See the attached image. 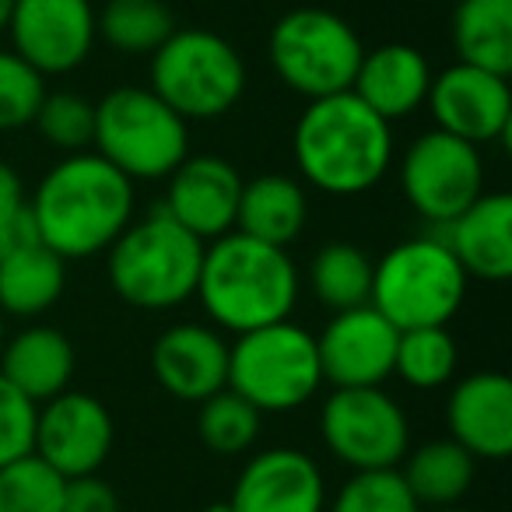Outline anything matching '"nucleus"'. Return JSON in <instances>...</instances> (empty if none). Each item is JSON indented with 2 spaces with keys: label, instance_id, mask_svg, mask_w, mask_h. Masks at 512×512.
<instances>
[{
  "label": "nucleus",
  "instance_id": "obj_37",
  "mask_svg": "<svg viewBox=\"0 0 512 512\" xmlns=\"http://www.w3.org/2000/svg\"><path fill=\"white\" fill-rule=\"evenodd\" d=\"M60 512H120V495L99 474L71 477L64 484V509Z\"/></svg>",
  "mask_w": 512,
  "mask_h": 512
},
{
  "label": "nucleus",
  "instance_id": "obj_32",
  "mask_svg": "<svg viewBox=\"0 0 512 512\" xmlns=\"http://www.w3.org/2000/svg\"><path fill=\"white\" fill-rule=\"evenodd\" d=\"M327 512H421L400 467L390 470H355L330 498Z\"/></svg>",
  "mask_w": 512,
  "mask_h": 512
},
{
  "label": "nucleus",
  "instance_id": "obj_21",
  "mask_svg": "<svg viewBox=\"0 0 512 512\" xmlns=\"http://www.w3.org/2000/svg\"><path fill=\"white\" fill-rule=\"evenodd\" d=\"M432 88V67L425 53L407 43H386L362 53V64L351 81V92L379 113L386 123L418 113Z\"/></svg>",
  "mask_w": 512,
  "mask_h": 512
},
{
  "label": "nucleus",
  "instance_id": "obj_31",
  "mask_svg": "<svg viewBox=\"0 0 512 512\" xmlns=\"http://www.w3.org/2000/svg\"><path fill=\"white\" fill-rule=\"evenodd\" d=\"M64 477L36 453L0 467V512H60L64 509Z\"/></svg>",
  "mask_w": 512,
  "mask_h": 512
},
{
  "label": "nucleus",
  "instance_id": "obj_11",
  "mask_svg": "<svg viewBox=\"0 0 512 512\" xmlns=\"http://www.w3.org/2000/svg\"><path fill=\"white\" fill-rule=\"evenodd\" d=\"M400 190L428 225H449L484 193L481 148L446 130H425L400 158Z\"/></svg>",
  "mask_w": 512,
  "mask_h": 512
},
{
  "label": "nucleus",
  "instance_id": "obj_4",
  "mask_svg": "<svg viewBox=\"0 0 512 512\" xmlns=\"http://www.w3.org/2000/svg\"><path fill=\"white\" fill-rule=\"evenodd\" d=\"M204 242L158 207L106 249V278L127 306L165 313L197 295Z\"/></svg>",
  "mask_w": 512,
  "mask_h": 512
},
{
  "label": "nucleus",
  "instance_id": "obj_1",
  "mask_svg": "<svg viewBox=\"0 0 512 512\" xmlns=\"http://www.w3.org/2000/svg\"><path fill=\"white\" fill-rule=\"evenodd\" d=\"M36 232L64 260L106 253L134 221V183L95 151L64 155L29 200Z\"/></svg>",
  "mask_w": 512,
  "mask_h": 512
},
{
  "label": "nucleus",
  "instance_id": "obj_15",
  "mask_svg": "<svg viewBox=\"0 0 512 512\" xmlns=\"http://www.w3.org/2000/svg\"><path fill=\"white\" fill-rule=\"evenodd\" d=\"M400 330L372 306L344 309L316 337L323 383L334 390L383 386L393 376Z\"/></svg>",
  "mask_w": 512,
  "mask_h": 512
},
{
  "label": "nucleus",
  "instance_id": "obj_20",
  "mask_svg": "<svg viewBox=\"0 0 512 512\" xmlns=\"http://www.w3.org/2000/svg\"><path fill=\"white\" fill-rule=\"evenodd\" d=\"M449 253L460 260L467 278L502 285L512 278V197L484 190L467 211L442 225Z\"/></svg>",
  "mask_w": 512,
  "mask_h": 512
},
{
  "label": "nucleus",
  "instance_id": "obj_10",
  "mask_svg": "<svg viewBox=\"0 0 512 512\" xmlns=\"http://www.w3.org/2000/svg\"><path fill=\"white\" fill-rule=\"evenodd\" d=\"M323 446L337 463L355 470H390L411 449L407 414L383 386L334 390L320 411Z\"/></svg>",
  "mask_w": 512,
  "mask_h": 512
},
{
  "label": "nucleus",
  "instance_id": "obj_40",
  "mask_svg": "<svg viewBox=\"0 0 512 512\" xmlns=\"http://www.w3.org/2000/svg\"><path fill=\"white\" fill-rule=\"evenodd\" d=\"M428 512H474L467 505H442V509H428Z\"/></svg>",
  "mask_w": 512,
  "mask_h": 512
},
{
  "label": "nucleus",
  "instance_id": "obj_6",
  "mask_svg": "<svg viewBox=\"0 0 512 512\" xmlns=\"http://www.w3.org/2000/svg\"><path fill=\"white\" fill-rule=\"evenodd\" d=\"M92 144L130 183L169 179L190 155V127L151 88L120 85L95 102Z\"/></svg>",
  "mask_w": 512,
  "mask_h": 512
},
{
  "label": "nucleus",
  "instance_id": "obj_33",
  "mask_svg": "<svg viewBox=\"0 0 512 512\" xmlns=\"http://www.w3.org/2000/svg\"><path fill=\"white\" fill-rule=\"evenodd\" d=\"M36 130L64 155L88 151L95 134V106L74 92H46L43 106L36 113Z\"/></svg>",
  "mask_w": 512,
  "mask_h": 512
},
{
  "label": "nucleus",
  "instance_id": "obj_26",
  "mask_svg": "<svg viewBox=\"0 0 512 512\" xmlns=\"http://www.w3.org/2000/svg\"><path fill=\"white\" fill-rule=\"evenodd\" d=\"M474 470V456L446 435V439H432L418 449H407L400 477L407 481L411 495L418 498V505L442 509V505L463 502V495L474 484Z\"/></svg>",
  "mask_w": 512,
  "mask_h": 512
},
{
  "label": "nucleus",
  "instance_id": "obj_39",
  "mask_svg": "<svg viewBox=\"0 0 512 512\" xmlns=\"http://www.w3.org/2000/svg\"><path fill=\"white\" fill-rule=\"evenodd\" d=\"M204 512H232V505H228V498H225V502H214V505H207Z\"/></svg>",
  "mask_w": 512,
  "mask_h": 512
},
{
  "label": "nucleus",
  "instance_id": "obj_41",
  "mask_svg": "<svg viewBox=\"0 0 512 512\" xmlns=\"http://www.w3.org/2000/svg\"><path fill=\"white\" fill-rule=\"evenodd\" d=\"M4 341H8V334H4V313H0V348H4Z\"/></svg>",
  "mask_w": 512,
  "mask_h": 512
},
{
  "label": "nucleus",
  "instance_id": "obj_36",
  "mask_svg": "<svg viewBox=\"0 0 512 512\" xmlns=\"http://www.w3.org/2000/svg\"><path fill=\"white\" fill-rule=\"evenodd\" d=\"M32 435H36V404L0 376V467L32 453Z\"/></svg>",
  "mask_w": 512,
  "mask_h": 512
},
{
  "label": "nucleus",
  "instance_id": "obj_9",
  "mask_svg": "<svg viewBox=\"0 0 512 512\" xmlns=\"http://www.w3.org/2000/svg\"><path fill=\"white\" fill-rule=\"evenodd\" d=\"M362 53L365 46L351 22L327 8L288 11L274 22L267 39L274 74L306 102L351 92Z\"/></svg>",
  "mask_w": 512,
  "mask_h": 512
},
{
  "label": "nucleus",
  "instance_id": "obj_19",
  "mask_svg": "<svg viewBox=\"0 0 512 512\" xmlns=\"http://www.w3.org/2000/svg\"><path fill=\"white\" fill-rule=\"evenodd\" d=\"M151 369L169 397L200 404L228 386V344L214 327L176 323L151 348Z\"/></svg>",
  "mask_w": 512,
  "mask_h": 512
},
{
  "label": "nucleus",
  "instance_id": "obj_23",
  "mask_svg": "<svg viewBox=\"0 0 512 512\" xmlns=\"http://www.w3.org/2000/svg\"><path fill=\"white\" fill-rule=\"evenodd\" d=\"M306 221L309 197L299 179L281 176V172H264V176L242 183L235 232L288 249V242H295L302 235Z\"/></svg>",
  "mask_w": 512,
  "mask_h": 512
},
{
  "label": "nucleus",
  "instance_id": "obj_42",
  "mask_svg": "<svg viewBox=\"0 0 512 512\" xmlns=\"http://www.w3.org/2000/svg\"><path fill=\"white\" fill-rule=\"evenodd\" d=\"M446 4H460V0H446Z\"/></svg>",
  "mask_w": 512,
  "mask_h": 512
},
{
  "label": "nucleus",
  "instance_id": "obj_14",
  "mask_svg": "<svg viewBox=\"0 0 512 512\" xmlns=\"http://www.w3.org/2000/svg\"><path fill=\"white\" fill-rule=\"evenodd\" d=\"M425 106L432 109L435 130H446V134L477 144V148L509 137L512 92L509 78H502V74L456 60L442 74H432Z\"/></svg>",
  "mask_w": 512,
  "mask_h": 512
},
{
  "label": "nucleus",
  "instance_id": "obj_22",
  "mask_svg": "<svg viewBox=\"0 0 512 512\" xmlns=\"http://www.w3.org/2000/svg\"><path fill=\"white\" fill-rule=\"evenodd\" d=\"M74 369H78V355L71 337L46 323L25 327L0 348V376L36 407L71 390Z\"/></svg>",
  "mask_w": 512,
  "mask_h": 512
},
{
  "label": "nucleus",
  "instance_id": "obj_16",
  "mask_svg": "<svg viewBox=\"0 0 512 512\" xmlns=\"http://www.w3.org/2000/svg\"><path fill=\"white\" fill-rule=\"evenodd\" d=\"M246 179L239 176L232 162L218 155H186L172 169L169 190H165L162 211L172 221L197 235L200 242H214L218 235L235 228L239 211V193Z\"/></svg>",
  "mask_w": 512,
  "mask_h": 512
},
{
  "label": "nucleus",
  "instance_id": "obj_7",
  "mask_svg": "<svg viewBox=\"0 0 512 512\" xmlns=\"http://www.w3.org/2000/svg\"><path fill=\"white\" fill-rule=\"evenodd\" d=\"M151 92L186 123L218 120L246 95V60L211 29H176L151 53Z\"/></svg>",
  "mask_w": 512,
  "mask_h": 512
},
{
  "label": "nucleus",
  "instance_id": "obj_5",
  "mask_svg": "<svg viewBox=\"0 0 512 512\" xmlns=\"http://www.w3.org/2000/svg\"><path fill=\"white\" fill-rule=\"evenodd\" d=\"M467 271L442 235H418L390 246L372 264L369 306L397 330L449 327L467 299Z\"/></svg>",
  "mask_w": 512,
  "mask_h": 512
},
{
  "label": "nucleus",
  "instance_id": "obj_12",
  "mask_svg": "<svg viewBox=\"0 0 512 512\" xmlns=\"http://www.w3.org/2000/svg\"><path fill=\"white\" fill-rule=\"evenodd\" d=\"M113 439V414L92 393L64 390L36 407L32 453L50 463L64 481L99 474V467L109 460Z\"/></svg>",
  "mask_w": 512,
  "mask_h": 512
},
{
  "label": "nucleus",
  "instance_id": "obj_3",
  "mask_svg": "<svg viewBox=\"0 0 512 512\" xmlns=\"http://www.w3.org/2000/svg\"><path fill=\"white\" fill-rule=\"evenodd\" d=\"M299 288V267L292 264L288 249L235 228L204 242L197 299L204 313L235 337L267 323L292 320Z\"/></svg>",
  "mask_w": 512,
  "mask_h": 512
},
{
  "label": "nucleus",
  "instance_id": "obj_29",
  "mask_svg": "<svg viewBox=\"0 0 512 512\" xmlns=\"http://www.w3.org/2000/svg\"><path fill=\"white\" fill-rule=\"evenodd\" d=\"M460 351L449 334V327H414L400 330L393 372L404 379L411 390H439L456 376Z\"/></svg>",
  "mask_w": 512,
  "mask_h": 512
},
{
  "label": "nucleus",
  "instance_id": "obj_18",
  "mask_svg": "<svg viewBox=\"0 0 512 512\" xmlns=\"http://www.w3.org/2000/svg\"><path fill=\"white\" fill-rule=\"evenodd\" d=\"M449 439L474 460H505L512 453V379L505 372H470L449 390Z\"/></svg>",
  "mask_w": 512,
  "mask_h": 512
},
{
  "label": "nucleus",
  "instance_id": "obj_38",
  "mask_svg": "<svg viewBox=\"0 0 512 512\" xmlns=\"http://www.w3.org/2000/svg\"><path fill=\"white\" fill-rule=\"evenodd\" d=\"M11 11H15V0H0V32H8Z\"/></svg>",
  "mask_w": 512,
  "mask_h": 512
},
{
  "label": "nucleus",
  "instance_id": "obj_17",
  "mask_svg": "<svg viewBox=\"0 0 512 512\" xmlns=\"http://www.w3.org/2000/svg\"><path fill=\"white\" fill-rule=\"evenodd\" d=\"M232 512H327V481L302 449H267L239 470Z\"/></svg>",
  "mask_w": 512,
  "mask_h": 512
},
{
  "label": "nucleus",
  "instance_id": "obj_28",
  "mask_svg": "<svg viewBox=\"0 0 512 512\" xmlns=\"http://www.w3.org/2000/svg\"><path fill=\"white\" fill-rule=\"evenodd\" d=\"M309 288H313V295L330 313L369 306V292H372L369 253L362 246H355V242H327L313 256V264H309Z\"/></svg>",
  "mask_w": 512,
  "mask_h": 512
},
{
  "label": "nucleus",
  "instance_id": "obj_25",
  "mask_svg": "<svg viewBox=\"0 0 512 512\" xmlns=\"http://www.w3.org/2000/svg\"><path fill=\"white\" fill-rule=\"evenodd\" d=\"M453 46L460 64L512 74V0H460L453 4Z\"/></svg>",
  "mask_w": 512,
  "mask_h": 512
},
{
  "label": "nucleus",
  "instance_id": "obj_30",
  "mask_svg": "<svg viewBox=\"0 0 512 512\" xmlns=\"http://www.w3.org/2000/svg\"><path fill=\"white\" fill-rule=\"evenodd\" d=\"M197 407V435L211 453L239 456L246 449H253V442L260 439L264 414L256 411L249 400H242L239 393L228 390V386L214 393V397L200 400Z\"/></svg>",
  "mask_w": 512,
  "mask_h": 512
},
{
  "label": "nucleus",
  "instance_id": "obj_35",
  "mask_svg": "<svg viewBox=\"0 0 512 512\" xmlns=\"http://www.w3.org/2000/svg\"><path fill=\"white\" fill-rule=\"evenodd\" d=\"M29 242L43 239H39L36 221H32L25 183L15 165L0 162V256L15 253V249L29 246Z\"/></svg>",
  "mask_w": 512,
  "mask_h": 512
},
{
  "label": "nucleus",
  "instance_id": "obj_27",
  "mask_svg": "<svg viewBox=\"0 0 512 512\" xmlns=\"http://www.w3.org/2000/svg\"><path fill=\"white\" fill-rule=\"evenodd\" d=\"M176 32L165 0H106L95 15V36L120 53L151 57Z\"/></svg>",
  "mask_w": 512,
  "mask_h": 512
},
{
  "label": "nucleus",
  "instance_id": "obj_8",
  "mask_svg": "<svg viewBox=\"0 0 512 512\" xmlns=\"http://www.w3.org/2000/svg\"><path fill=\"white\" fill-rule=\"evenodd\" d=\"M323 386L316 337L292 320L246 330L228 348V390L260 414L299 411Z\"/></svg>",
  "mask_w": 512,
  "mask_h": 512
},
{
  "label": "nucleus",
  "instance_id": "obj_2",
  "mask_svg": "<svg viewBox=\"0 0 512 512\" xmlns=\"http://www.w3.org/2000/svg\"><path fill=\"white\" fill-rule=\"evenodd\" d=\"M295 169L327 197H362L393 165V123L355 92L306 102L292 134Z\"/></svg>",
  "mask_w": 512,
  "mask_h": 512
},
{
  "label": "nucleus",
  "instance_id": "obj_34",
  "mask_svg": "<svg viewBox=\"0 0 512 512\" xmlns=\"http://www.w3.org/2000/svg\"><path fill=\"white\" fill-rule=\"evenodd\" d=\"M46 99V78L15 50H0V134L32 127Z\"/></svg>",
  "mask_w": 512,
  "mask_h": 512
},
{
  "label": "nucleus",
  "instance_id": "obj_13",
  "mask_svg": "<svg viewBox=\"0 0 512 512\" xmlns=\"http://www.w3.org/2000/svg\"><path fill=\"white\" fill-rule=\"evenodd\" d=\"M8 32L11 50L43 78L78 71L99 39L92 0H15Z\"/></svg>",
  "mask_w": 512,
  "mask_h": 512
},
{
  "label": "nucleus",
  "instance_id": "obj_24",
  "mask_svg": "<svg viewBox=\"0 0 512 512\" xmlns=\"http://www.w3.org/2000/svg\"><path fill=\"white\" fill-rule=\"evenodd\" d=\"M67 285V260L46 242H29L0 256V313L32 320L57 306Z\"/></svg>",
  "mask_w": 512,
  "mask_h": 512
}]
</instances>
